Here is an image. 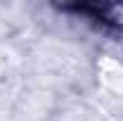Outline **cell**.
Wrapping results in <instances>:
<instances>
[{"instance_id": "6da1fadb", "label": "cell", "mask_w": 123, "mask_h": 121, "mask_svg": "<svg viewBox=\"0 0 123 121\" xmlns=\"http://www.w3.org/2000/svg\"><path fill=\"white\" fill-rule=\"evenodd\" d=\"M66 10H74L78 14H85L111 29H123V5L118 2H90V5H71Z\"/></svg>"}]
</instances>
